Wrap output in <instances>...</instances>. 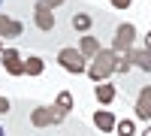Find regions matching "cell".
<instances>
[{
    "label": "cell",
    "instance_id": "6da1fadb",
    "mask_svg": "<svg viewBox=\"0 0 151 136\" xmlns=\"http://www.w3.org/2000/svg\"><path fill=\"white\" fill-rule=\"evenodd\" d=\"M115 60H118V55L112 52V48H100V52H97V58H91V60H88V79H91L94 85L106 82L112 73H115Z\"/></svg>",
    "mask_w": 151,
    "mask_h": 136
},
{
    "label": "cell",
    "instance_id": "7a4b0ae2",
    "mask_svg": "<svg viewBox=\"0 0 151 136\" xmlns=\"http://www.w3.org/2000/svg\"><path fill=\"white\" fill-rule=\"evenodd\" d=\"M64 118H67V112H60L58 106H33L30 124L33 127H58Z\"/></svg>",
    "mask_w": 151,
    "mask_h": 136
},
{
    "label": "cell",
    "instance_id": "3957f363",
    "mask_svg": "<svg viewBox=\"0 0 151 136\" xmlns=\"http://www.w3.org/2000/svg\"><path fill=\"white\" fill-rule=\"evenodd\" d=\"M58 64L64 67L67 73H73V76H82V73H88V60L82 58L79 48H73V45H67V48H60V52H58Z\"/></svg>",
    "mask_w": 151,
    "mask_h": 136
},
{
    "label": "cell",
    "instance_id": "277c9868",
    "mask_svg": "<svg viewBox=\"0 0 151 136\" xmlns=\"http://www.w3.org/2000/svg\"><path fill=\"white\" fill-rule=\"evenodd\" d=\"M133 40H136V24L124 21L121 27L115 30V40H112V52H115V55H127L130 48H133Z\"/></svg>",
    "mask_w": 151,
    "mask_h": 136
},
{
    "label": "cell",
    "instance_id": "5b68a950",
    "mask_svg": "<svg viewBox=\"0 0 151 136\" xmlns=\"http://www.w3.org/2000/svg\"><path fill=\"white\" fill-rule=\"evenodd\" d=\"M0 60H3V70L9 76H24V60H21L18 48H3V52H0Z\"/></svg>",
    "mask_w": 151,
    "mask_h": 136
},
{
    "label": "cell",
    "instance_id": "8992f818",
    "mask_svg": "<svg viewBox=\"0 0 151 136\" xmlns=\"http://www.w3.org/2000/svg\"><path fill=\"white\" fill-rule=\"evenodd\" d=\"M33 21H36V27H40L42 33H48L55 27V12L48 9L42 0H36V6H33Z\"/></svg>",
    "mask_w": 151,
    "mask_h": 136
},
{
    "label": "cell",
    "instance_id": "52a82bcc",
    "mask_svg": "<svg viewBox=\"0 0 151 136\" xmlns=\"http://www.w3.org/2000/svg\"><path fill=\"white\" fill-rule=\"evenodd\" d=\"M133 115L139 121H151V85H145V88L136 94V106H133Z\"/></svg>",
    "mask_w": 151,
    "mask_h": 136
},
{
    "label": "cell",
    "instance_id": "ba28073f",
    "mask_svg": "<svg viewBox=\"0 0 151 136\" xmlns=\"http://www.w3.org/2000/svg\"><path fill=\"white\" fill-rule=\"evenodd\" d=\"M24 33V24L9 18V15H0V40H15V36Z\"/></svg>",
    "mask_w": 151,
    "mask_h": 136
},
{
    "label": "cell",
    "instance_id": "9c48e42d",
    "mask_svg": "<svg viewBox=\"0 0 151 136\" xmlns=\"http://www.w3.org/2000/svg\"><path fill=\"white\" fill-rule=\"evenodd\" d=\"M127 60H130L133 67L151 73V48H130V52H127Z\"/></svg>",
    "mask_w": 151,
    "mask_h": 136
},
{
    "label": "cell",
    "instance_id": "30bf717a",
    "mask_svg": "<svg viewBox=\"0 0 151 136\" xmlns=\"http://www.w3.org/2000/svg\"><path fill=\"white\" fill-rule=\"evenodd\" d=\"M94 124H97V130L112 133L115 124H118V118H115V112H109V109H100V112H94Z\"/></svg>",
    "mask_w": 151,
    "mask_h": 136
},
{
    "label": "cell",
    "instance_id": "8fae6325",
    "mask_svg": "<svg viewBox=\"0 0 151 136\" xmlns=\"http://www.w3.org/2000/svg\"><path fill=\"white\" fill-rule=\"evenodd\" d=\"M115 94H118V88L112 82H100V85H94V97H97V103H103V106H109L112 100H115Z\"/></svg>",
    "mask_w": 151,
    "mask_h": 136
},
{
    "label": "cell",
    "instance_id": "7c38bea8",
    "mask_svg": "<svg viewBox=\"0 0 151 136\" xmlns=\"http://www.w3.org/2000/svg\"><path fill=\"white\" fill-rule=\"evenodd\" d=\"M42 70H45V60H42L40 55H30V58H24V76L36 79V76H42Z\"/></svg>",
    "mask_w": 151,
    "mask_h": 136
},
{
    "label": "cell",
    "instance_id": "4fadbf2b",
    "mask_svg": "<svg viewBox=\"0 0 151 136\" xmlns=\"http://www.w3.org/2000/svg\"><path fill=\"white\" fill-rule=\"evenodd\" d=\"M100 45L97 42V36H82V42H79V52H82V58L85 60H91V58H97V52H100Z\"/></svg>",
    "mask_w": 151,
    "mask_h": 136
},
{
    "label": "cell",
    "instance_id": "5bb4252c",
    "mask_svg": "<svg viewBox=\"0 0 151 136\" xmlns=\"http://www.w3.org/2000/svg\"><path fill=\"white\" fill-rule=\"evenodd\" d=\"M91 24H94V18L88 15V12H76V15H73V27L79 30V33H88V30H91Z\"/></svg>",
    "mask_w": 151,
    "mask_h": 136
},
{
    "label": "cell",
    "instance_id": "9a60e30c",
    "mask_svg": "<svg viewBox=\"0 0 151 136\" xmlns=\"http://www.w3.org/2000/svg\"><path fill=\"white\" fill-rule=\"evenodd\" d=\"M115 133H118V136H133V133H136V124H133L130 118H121L118 124H115Z\"/></svg>",
    "mask_w": 151,
    "mask_h": 136
},
{
    "label": "cell",
    "instance_id": "2e32d148",
    "mask_svg": "<svg viewBox=\"0 0 151 136\" xmlns=\"http://www.w3.org/2000/svg\"><path fill=\"white\" fill-rule=\"evenodd\" d=\"M55 106L60 109V112H70V109H73V94H70V91H60L58 100H55Z\"/></svg>",
    "mask_w": 151,
    "mask_h": 136
},
{
    "label": "cell",
    "instance_id": "e0dca14e",
    "mask_svg": "<svg viewBox=\"0 0 151 136\" xmlns=\"http://www.w3.org/2000/svg\"><path fill=\"white\" fill-rule=\"evenodd\" d=\"M133 70V64L127 60V55H118V60H115V73H130Z\"/></svg>",
    "mask_w": 151,
    "mask_h": 136
},
{
    "label": "cell",
    "instance_id": "ac0fdd59",
    "mask_svg": "<svg viewBox=\"0 0 151 136\" xmlns=\"http://www.w3.org/2000/svg\"><path fill=\"white\" fill-rule=\"evenodd\" d=\"M109 3H112V6H115V9H127V6L133 3V0H109Z\"/></svg>",
    "mask_w": 151,
    "mask_h": 136
},
{
    "label": "cell",
    "instance_id": "d6986e66",
    "mask_svg": "<svg viewBox=\"0 0 151 136\" xmlns=\"http://www.w3.org/2000/svg\"><path fill=\"white\" fill-rule=\"evenodd\" d=\"M9 106H12V103L6 100V97H0V115H6V112H9Z\"/></svg>",
    "mask_w": 151,
    "mask_h": 136
},
{
    "label": "cell",
    "instance_id": "ffe728a7",
    "mask_svg": "<svg viewBox=\"0 0 151 136\" xmlns=\"http://www.w3.org/2000/svg\"><path fill=\"white\" fill-rule=\"evenodd\" d=\"M42 3H45V6H48V9H52V12H55V9H58V6H60V3H64V0H42Z\"/></svg>",
    "mask_w": 151,
    "mask_h": 136
},
{
    "label": "cell",
    "instance_id": "44dd1931",
    "mask_svg": "<svg viewBox=\"0 0 151 136\" xmlns=\"http://www.w3.org/2000/svg\"><path fill=\"white\" fill-rule=\"evenodd\" d=\"M145 48H151V30L145 33Z\"/></svg>",
    "mask_w": 151,
    "mask_h": 136
},
{
    "label": "cell",
    "instance_id": "7402d4cb",
    "mask_svg": "<svg viewBox=\"0 0 151 136\" xmlns=\"http://www.w3.org/2000/svg\"><path fill=\"white\" fill-rule=\"evenodd\" d=\"M142 136H151V124H148V127H145V130H142Z\"/></svg>",
    "mask_w": 151,
    "mask_h": 136
},
{
    "label": "cell",
    "instance_id": "603a6c76",
    "mask_svg": "<svg viewBox=\"0 0 151 136\" xmlns=\"http://www.w3.org/2000/svg\"><path fill=\"white\" fill-rule=\"evenodd\" d=\"M3 48H6V45H3V40H0V52H3Z\"/></svg>",
    "mask_w": 151,
    "mask_h": 136
},
{
    "label": "cell",
    "instance_id": "cb8c5ba5",
    "mask_svg": "<svg viewBox=\"0 0 151 136\" xmlns=\"http://www.w3.org/2000/svg\"><path fill=\"white\" fill-rule=\"evenodd\" d=\"M0 136H6V130H3V127H0Z\"/></svg>",
    "mask_w": 151,
    "mask_h": 136
},
{
    "label": "cell",
    "instance_id": "d4e9b609",
    "mask_svg": "<svg viewBox=\"0 0 151 136\" xmlns=\"http://www.w3.org/2000/svg\"><path fill=\"white\" fill-rule=\"evenodd\" d=\"M0 6H3V0H0Z\"/></svg>",
    "mask_w": 151,
    "mask_h": 136
}]
</instances>
